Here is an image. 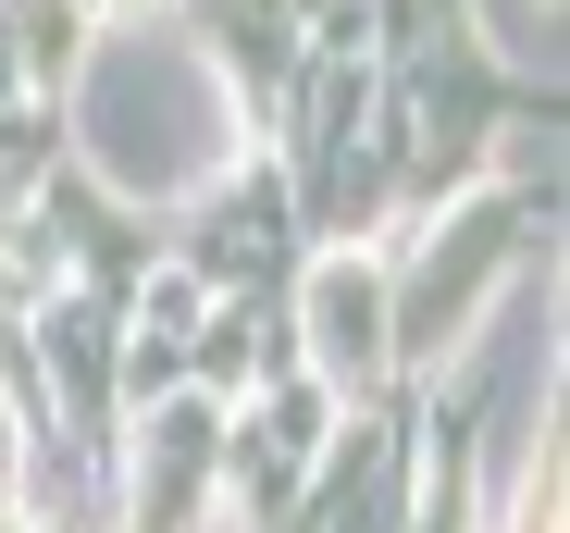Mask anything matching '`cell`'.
I'll return each instance as SVG.
<instances>
[{
    "mask_svg": "<svg viewBox=\"0 0 570 533\" xmlns=\"http://www.w3.org/2000/svg\"><path fill=\"white\" fill-rule=\"evenodd\" d=\"M311 335H323V373H372V361H385V347H372V335H385V274H372V260H323V274H311Z\"/></svg>",
    "mask_w": 570,
    "mask_h": 533,
    "instance_id": "1",
    "label": "cell"
}]
</instances>
